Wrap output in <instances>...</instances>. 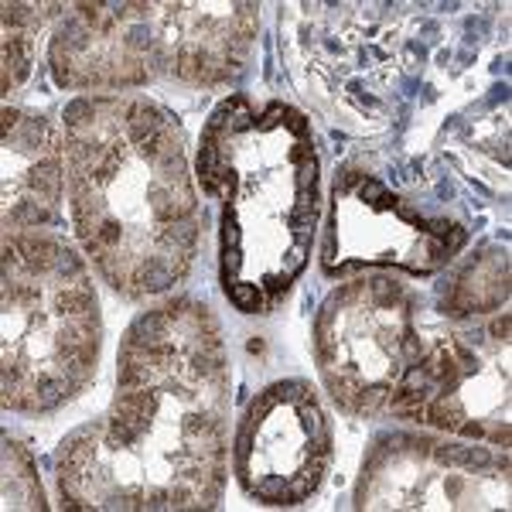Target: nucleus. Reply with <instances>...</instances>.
Instances as JSON below:
<instances>
[{"label":"nucleus","instance_id":"f257e3e1","mask_svg":"<svg viewBox=\"0 0 512 512\" xmlns=\"http://www.w3.org/2000/svg\"><path fill=\"white\" fill-rule=\"evenodd\" d=\"M229 355L202 301L140 315L117 355L103 417L59 448L69 509H216L229 475Z\"/></svg>","mask_w":512,"mask_h":512},{"label":"nucleus","instance_id":"f03ea898","mask_svg":"<svg viewBox=\"0 0 512 512\" xmlns=\"http://www.w3.org/2000/svg\"><path fill=\"white\" fill-rule=\"evenodd\" d=\"M72 226L99 277L140 301L188 277L202 209L185 134L144 96H79L62 117Z\"/></svg>","mask_w":512,"mask_h":512},{"label":"nucleus","instance_id":"7ed1b4c3","mask_svg":"<svg viewBox=\"0 0 512 512\" xmlns=\"http://www.w3.org/2000/svg\"><path fill=\"white\" fill-rule=\"evenodd\" d=\"M198 181L219 202L222 291L243 315H267L308 267L318 229L308 117L284 99H222L198 140Z\"/></svg>","mask_w":512,"mask_h":512},{"label":"nucleus","instance_id":"20e7f679","mask_svg":"<svg viewBox=\"0 0 512 512\" xmlns=\"http://www.w3.org/2000/svg\"><path fill=\"white\" fill-rule=\"evenodd\" d=\"M99 297L86 260L48 233L4 236V407L48 414L96 373Z\"/></svg>","mask_w":512,"mask_h":512},{"label":"nucleus","instance_id":"39448f33","mask_svg":"<svg viewBox=\"0 0 512 512\" xmlns=\"http://www.w3.org/2000/svg\"><path fill=\"white\" fill-rule=\"evenodd\" d=\"M280 48L304 96L373 127L400 93L407 18L390 4H301L280 18Z\"/></svg>","mask_w":512,"mask_h":512},{"label":"nucleus","instance_id":"423d86ee","mask_svg":"<svg viewBox=\"0 0 512 512\" xmlns=\"http://www.w3.org/2000/svg\"><path fill=\"white\" fill-rule=\"evenodd\" d=\"M468 243V226L431 188L396 185L379 164L355 158L335 175L325 270L400 267L414 277L444 270Z\"/></svg>","mask_w":512,"mask_h":512},{"label":"nucleus","instance_id":"0eeeda50","mask_svg":"<svg viewBox=\"0 0 512 512\" xmlns=\"http://www.w3.org/2000/svg\"><path fill=\"white\" fill-rule=\"evenodd\" d=\"M417 294L386 274L335 287L315 318V362L321 383L349 414L373 417L420 352Z\"/></svg>","mask_w":512,"mask_h":512},{"label":"nucleus","instance_id":"6e6552de","mask_svg":"<svg viewBox=\"0 0 512 512\" xmlns=\"http://www.w3.org/2000/svg\"><path fill=\"white\" fill-rule=\"evenodd\" d=\"M386 410L461 441L509 448V315L420 345Z\"/></svg>","mask_w":512,"mask_h":512},{"label":"nucleus","instance_id":"1a4fd4ad","mask_svg":"<svg viewBox=\"0 0 512 512\" xmlns=\"http://www.w3.org/2000/svg\"><path fill=\"white\" fill-rule=\"evenodd\" d=\"M355 509H509V448L427 434L379 437Z\"/></svg>","mask_w":512,"mask_h":512},{"label":"nucleus","instance_id":"9d476101","mask_svg":"<svg viewBox=\"0 0 512 512\" xmlns=\"http://www.w3.org/2000/svg\"><path fill=\"white\" fill-rule=\"evenodd\" d=\"M332 465V424L304 379H280L253 396L233 441V472L263 506H301Z\"/></svg>","mask_w":512,"mask_h":512},{"label":"nucleus","instance_id":"9b49d317","mask_svg":"<svg viewBox=\"0 0 512 512\" xmlns=\"http://www.w3.org/2000/svg\"><path fill=\"white\" fill-rule=\"evenodd\" d=\"M48 69L62 89L120 96L158 76L154 4H69L48 41Z\"/></svg>","mask_w":512,"mask_h":512},{"label":"nucleus","instance_id":"f8f14e48","mask_svg":"<svg viewBox=\"0 0 512 512\" xmlns=\"http://www.w3.org/2000/svg\"><path fill=\"white\" fill-rule=\"evenodd\" d=\"M256 4H154L158 72L185 86H226L256 45Z\"/></svg>","mask_w":512,"mask_h":512},{"label":"nucleus","instance_id":"ddd939ff","mask_svg":"<svg viewBox=\"0 0 512 512\" xmlns=\"http://www.w3.org/2000/svg\"><path fill=\"white\" fill-rule=\"evenodd\" d=\"M4 233H35L55 219L65 185V147L59 130L41 113L4 106Z\"/></svg>","mask_w":512,"mask_h":512},{"label":"nucleus","instance_id":"4468645a","mask_svg":"<svg viewBox=\"0 0 512 512\" xmlns=\"http://www.w3.org/2000/svg\"><path fill=\"white\" fill-rule=\"evenodd\" d=\"M509 301V253L499 246H485L465 267L454 274L451 287L444 291V311L451 318L489 315L506 308Z\"/></svg>","mask_w":512,"mask_h":512},{"label":"nucleus","instance_id":"2eb2a0df","mask_svg":"<svg viewBox=\"0 0 512 512\" xmlns=\"http://www.w3.org/2000/svg\"><path fill=\"white\" fill-rule=\"evenodd\" d=\"M48 4H4V76L0 89L4 96L18 93L21 82L31 76L38 55V31L45 28Z\"/></svg>","mask_w":512,"mask_h":512},{"label":"nucleus","instance_id":"dca6fc26","mask_svg":"<svg viewBox=\"0 0 512 512\" xmlns=\"http://www.w3.org/2000/svg\"><path fill=\"white\" fill-rule=\"evenodd\" d=\"M4 509H45L35 458L11 434L4 437Z\"/></svg>","mask_w":512,"mask_h":512}]
</instances>
